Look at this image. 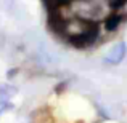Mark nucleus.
Wrapping results in <instances>:
<instances>
[{"label": "nucleus", "instance_id": "obj_1", "mask_svg": "<svg viewBox=\"0 0 127 123\" xmlns=\"http://www.w3.org/2000/svg\"><path fill=\"white\" fill-rule=\"evenodd\" d=\"M98 38H100V27H98L96 22H93V24L90 26V27L87 29L82 35H79V37L69 40L68 43L71 46H74V48L85 50V48H90V46L95 45V43L98 42Z\"/></svg>", "mask_w": 127, "mask_h": 123}, {"label": "nucleus", "instance_id": "obj_2", "mask_svg": "<svg viewBox=\"0 0 127 123\" xmlns=\"http://www.w3.org/2000/svg\"><path fill=\"white\" fill-rule=\"evenodd\" d=\"M126 54H127L126 42H118L106 51L103 61H105V64H108V66H118V64L122 62V59L126 58Z\"/></svg>", "mask_w": 127, "mask_h": 123}, {"label": "nucleus", "instance_id": "obj_3", "mask_svg": "<svg viewBox=\"0 0 127 123\" xmlns=\"http://www.w3.org/2000/svg\"><path fill=\"white\" fill-rule=\"evenodd\" d=\"M122 19H124V18H122L119 13L113 11V13H109V15L103 19V27H105L106 32L113 34V32H116L119 29V26L122 24Z\"/></svg>", "mask_w": 127, "mask_h": 123}, {"label": "nucleus", "instance_id": "obj_4", "mask_svg": "<svg viewBox=\"0 0 127 123\" xmlns=\"http://www.w3.org/2000/svg\"><path fill=\"white\" fill-rule=\"evenodd\" d=\"M19 93V88L11 83H0V99L3 101H10Z\"/></svg>", "mask_w": 127, "mask_h": 123}, {"label": "nucleus", "instance_id": "obj_5", "mask_svg": "<svg viewBox=\"0 0 127 123\" xmlns=\"http://www.w3.org/2000/svg\"><path fill=\"white\" fill-rule=\"evenodd\" d=\"M15 109V104H13L11 101H3V99H0V115L5 114V112H10Z\"/></svg>", "mask_w": 127, "mask_h": 123}, {"label": "nucleus", "instance_id": "obj_6", "mask_svg": "<svg viewBox=\"0 0 127 123\" xmlns=\"http://www.w3.org/2000/svg\"><path fill=\"white\" fill-rule=\"evenodd\" d=\"M18 74H19V69L18 67H10L8 70H6V80H13Z\"/></svg>", "mask_w": 127, "mask_h": 123}, {"label": "nucleus", "instance_id": "obj_7", "mask_svg": "<svg viewBox=\"0 0 127 123\" xmlns=\"http://www.w3.org/2000/svg\"><path fill=\"white\" fill-rule=\"evenodd\" d=\"M116 13H119L122 18H127V0H124V2H122V5L119 6L118 10H116Z\"/></svg>", "mask_w": 127, "mask_h": 123}]
</instances>
